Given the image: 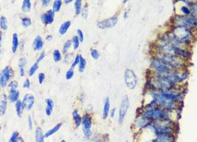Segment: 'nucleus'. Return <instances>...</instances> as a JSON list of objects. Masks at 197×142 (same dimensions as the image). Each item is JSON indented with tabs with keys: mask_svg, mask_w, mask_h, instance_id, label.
<instances>
[{
	"mask_svg": "<svg viewBox=\"0 0 197 142\" xmlns=\"http://www.w3.org/2000/svg\"><path fill=\"white\" fill-rule=\"evenodd\" d=\"M74 76V71L73 70V69H71L68 70V71L66 72L65 74V78L67 80H69V79H71Z\"/></svg>",
	"mask_w": 197,
	"mask_h": 142,
	"instance_id": "obj_41",
	"label": "nucleus"
},
{
	"mask_svg": "<svg viewBox=\"0 0 197 142\" xmlns=\"http://www.w3.org/2000/svg\"><path fill=\"white\" fill-rule=\"evenodd\" d=\"M156 142H174L175 136L173 134H159L156 139Z\"/></svg>",
	"mask_w": 197,
	"mask_h": 142,
	"instance_id": "obj_11",
	"label": "nucleus"
},
{
	"mask_svg": "<svg viewBox=\"0 0 197 142\" xmlns=\"http://www.w3.org/2000/svg\"><path fill=\"white\" fill-rule=\"evenodd\" d=\"M181 11H182V12H183L184 14H186V15H189V14H191L190 10H189L187 7H185V6H183V7H181Z\"/></svg>",
	"mask_w": 197,
	"mask_h": 142,
	"instance_id": "obj_48",
	"label": "nucleus"
},
{
	"mask_svg": "<svg viewBox=\"0 0 197 142\" xmlns=\"http://www.w3.org/2000/svg\"><path fill=\"white\" fill-rule=\"evenodd\" d=\"M62 6V1L61 0H56V1H54L53 6H52V9H53L54 12H59Z\"/></svg>",
	"mask_w": 197,
	"mask_h": 142,
	"instance_id": "obj_33",
	"label": "nucleus"
},
{
	"mask_svg": "<svg viewBox=\"0 0 197 142\" xmlns=\"http://www.w3.org/2000/svg\"><path fill=\"white\" fill-rule=\"evenodd\" d=\"M16 142H25V141H24L23 139H22V137H19V138H18V139H17V141H16Z\"/></svg>",
	"mask_w": 197,
	"mask_h": 142,
	"instance_id": "obj_57",
	"label": "nucleus"
},
{
	"mask_svg": "<svg viewBox=\"0 0 197 142\" xmlns=\"http://www.w3.org/2000/svg\"><path fill=\"white\" fill-rule=\"evenodd\" d=\"M164 116V111L159 109H153L152 119H161Z\"/></svg>",
	"mask_w": 197,
	"mask_h": 142,
	"instance_id": "obj_20",
	"label": "nucleus"
},
{
	"mask_svg": "<svg viewBox=\"0 0 197 142\" xmlns=\"http://www.w3.org/2000/svg\"><path fill=\"white\" fill-rule=\"evenodd\" d=\"M85 67H86V62H85V59L82 57V56H80V63H79V71L80 72H83L85 71Z\"/></svg>",
	"mask_w": 197,
	"mask_h": 142,
	"instance_id": "obj_31",
	"label": "nucleus"
},
{
	"mask_svg": "<svg viewBox=\"0 0 197 142\" xmlns=\"http://www.w3.org/2000/svg\"><path fill=\"white\" fill-rule=\"evenodd\" d=\"M72 41H73L74 49H78V48L79 47V44H80V39H79V38H78V37H77V36L73 37Z\"/></svg>",
	"mask_w": 197,
	"mask_h": 142,
	"instance_id": "obj_39",
	"label": "nucleus"
},
{
	"mask_svg": "<svg viewBox=\"0 0 197 142\" xmlns=\"http://www.w3.org/2000/svg\"><path fill=\"white\" fill-rule=\"evenodd\" d=\"M91 56L93 59H97L99 58V56H100V54H99V52L97 49H93L91 51Z\"/></svg>",
	"mask_w": 197,
	"mask_h": 142,
	"instance_id": "obj_43",
	"label": "nucleus"
},
{
	"mask_svg": "<svg viewBox=\"0 0 197 142\" xmlns=\"http://www.w3.org/2000/svg\"><path fill=\"white\" fill-rule=\"evenodd\" d=\"M19 96V92L17 90H14V91H10V93H9L8 96V99L10 100L11 102H16L18 101V99Z\"/></svg>",
	"mask_w": 197,
	"mask_h": 142,
	"instance_id": "obj_16",
	"label": "nucleus"
},
{
	"mask_svg": "<svg viewBox=\"0 0 197 142\" xmlns=\"http://www.w3.org/2000/svg\"><path fill=\"white\" fill-rule=\"evenodd\" d=\"M22 26H25V27H27V26H29L30 25H31V24H32L31 19H30L29 17L22 18Z\"/></svg>",
	"mask_w": 197,
	"mask_h": 142,
	"instance_id": "obj_38",
	"label": "nucleus"
},
{
	"mask_svg": "<svg viewBox=\"0 0 197 142\" xmlns=\"http://www.w3.org/2000/svg\"><path fill=\"white\" fill-rule=\"evenodd\" d=\"M46 39L48 40V41H51L52 39V35H48L47 37H46Z\"/></svg>",
	"mask_w": 197,
	"mask_h": 142,
	"instance_id": "obj_56",
	"label": "nucleus"
},
{
	"mask_svg": "<svg viewBox=\"0 0 197 142\" xmlns=\"http://www.w3.org/2000/svg\"><path fill=\"white\" fill-rule=\"evenodd\" d=\"M71 1H72V0H65V4H69V3H70Z\"/></svg>",
	"mask_w": 197,
	"mask_h": 142,
	"instance_id": "obj_58",
	"label": "nucleus"
},
{
	"mask_svg": "<svg viewBox=\"0 0 197 142\" xmlns=\"http://www.w3.org/2000/svg\"><path fill=\"white\" fill-rule=\"evenodd\" d=\"M151 66L159 74L170 73L174 69L162 59H153L151 61Z\"/></svg>",
	"mask_w": 197,
	"mask_h": 142,
	"instance_id": "obj_2",
	"label": "nucleus"
},
{
	"mask_svg": "<svg viewBox=\"0 0 197 142\" xmlns=\"http://www.w3.org/2000/svg\"><path fill=\"white\" fill-rule=\"evenodd\" d=\"M45 102L47 104V107L45 109L46 114L47 115V116H49V115L52 113V109H53L54 102L52 99H45Z\"/></svg>",
	"mask_w": 197,
	"mask_h": 142,
	"instance_id": "obj_18",
	"label": "nucleus"
},
{
	"mask_svg": "<svg viewBox=\"0 0 197 142\" xmlns=\"http://www.w3.org/2000/svg\"><path fill=\"white\" fill-rule=\"evenodd\" d=\"M70 25H71V22L70 21H67V22H64L61 25L59 29V32L61 35H64L67 32L68 29L70 28Z\"/></svg>",
	"mask_w": 197,
	"mask_h": 142,
	"instance_id": "obj_19",
	"label": "nucleus"
},
{
	"mask_svg": "<svg viewBox=\"0 0 197 142\" xmlns=\"http://www.w3.org/2000/svg\"><path fill=\"white\" fill-rule=\"evenodd\" d=\"M71 44H72V41H70V40H67V41L65 43L64 46H63V49H62L63 52H64L65 54L66 52H67V50H68V49L71 47Z\"/></svg>",
	"mask_w": 197,
	"mask_h": 142,
	"instance_id": "obj_40",
	"label": "nucleus"
},
{
	"mask_svg": "<svg viewBox=\"0 0 197 142\" xmlns=\"http://www.w3.org/2000/svg\"><path fill=\"white\" fill-rule=\"evenodd\" d=\"M160 94L163 96V97H165L166 99L169 100V101H178V100L180 99V95L176 94L174 93V92L163 91V92H161Z\"/></svg>",
	"mask_w": 197,
	"mask_h": 142,
	"instance_id": "obj_12",
	"label": "nucleus"
},
{
	"mask_svg": "<svg viewBox=\"0 0 197 142\" xmlns=\"http://www.w3.org/2000/svg\"><path fill=\"white\" fill-rule=\"evenodd\" d=\"M0 26L2 30H7V20L5 16H1L0 18Z\"/></svg>",
	"mask_w": 197,
	"mask_h": 142,
	"instance_id": "obj_32",
	"label": "nucleus"
},
{
	"mask_svg": "<svg viewBox=\"0 0 197 142\" xmlns=\"http://www.w3.org/2000/svg\"><path fill=\"white\" fill-rule=\"evenodd\" d=\"M187 76L188 74L186 72L181 74H176V73H163V74H159L158 75V78L166 81L171 84L174 85L178 82H183L187 78Z\"/></svg>",
	"mask_w": 197,
	"mask_h": 142,
	"instance_id": "obj_1",
	"label": "nucleus"
},
{
	"mask_svg": "<svg viewBox=\"0 0 197 142\" xmlns=\"http://www.w3.org/2000/svg\"><path fill=\"white\" fill-rule=\"evenodd\" d=\"M0 84H1V86L2 88L5 87L6 85H7V81L4 79V77H3L1 74V76H0Z\"/></svg>",
	"mask_w": 197,
	"mask_h": 142,
	"instance_id": "obj_46",
	"label": "nucleus"
},
{
	"mask_svg": "<svg viewBox=\"0 0 197 142\" xmlns=\"http://www.w3.org/2000/svg\"><path fill=\"white\" fill-rule=\"evenodd\" d=\"M45 77V75L44 73H40V74H39L38 80H39V83H40V84H42L43 82H44Z\"/></svg>",
	"mask_w": 197,
	"mask_h": 142,
	"instance_id": "obj_49",
	"label": "nucleus"
},
{
	"mask_svg": "<svg viewBox=\"0 0 197 142\" xmlns=\"http://www.w3.org/2000/svg\"><path fill=\"white\" fill-rule=\"evenodd\" d=\"M173 51H174L176 53L178 54H179V55H181V56H183V57H187V56H188L187 52H186V51L183 50V49H179L178 47H174H174H173Z\"/></svg>",
	"mask_w": 197,
	"mask_h": 142,
	"instance_id": "obj_29",
	"label": "nucleus"
},
{
	"mask_svg": "<svg viewBox=\"0 0 197 142\" xmlns=\"http://www.w3.org/2000/svg\"><path fill=\"white\" fill-rule=\"evenodd\" d=\"M77 33H78V38H79L80 41H82V42L84 39V36H83V33H82V31L81 30V29H78V30H77Z\"/></svg>",
	"mask_w": 197,
	"mask_h": 142,
	"instance_id": "obj_47",
	"label": "nucleus"
},
{
	"mask_svg": "<svg viewBox=\"0 0 197 142\" xmlns=\"http://www.w3.org/2000/svg\"><path fill=\"white\" fill-rule=\"evenodd\" d=\"M166 63H168L173 69L181 68L183 65L181 59L176 55L171 54H165L163 55V59Z\"/></svg>",
	"mask_w": 197,
	"mask_h": 142,
	"instance_id": "obj_4",
	"label": "nucleus"
},
{
	"mask_svg": "<svg viewBox=\"0 0 197 142\" xmlns=\"http://www.w3.org/2000/svg\"><path fill=\"white\" fill-rule=\"evenodd\" d=\"M127 14H128V13L126 12L124 13V19H126V18H127Z\"/></svg>",
	"mask_w": 197,
	"mask_h": 142,
	"instance_id": "obj_59",
	"label": "nucleus"
},
{
	"mask_svg": "<svg viewBox=\"0 0 197 142\" xmlns=\"http://www.w3.org/2000/svg\"><path fill=\"white\" fill-rule=\"evenodd\" d=\"M18 138H19V134H18L17 131H14L12 134V135L11 138H10L9 142H16L17 141Z\"/></svg>",
	"mask_w": 197,
	"mask_h": 142,
	"instance_id": "obj_42",
	"label": "nucleus"
},
{
	"mask_svg": "<svg viewBox=\"0 0 197 142\" xmlns=\"http://www.w3.org/2000/svg\"><path fill=\"white\" fill-rule=\"evenodd\" d=\"M60 142H66V141H65V140H62V141H61Z\"/></svg>",
	"mask_w": 197,
	"mask_h": 142,
	"instance_id": "obj_60",
	"label": "nucleus"
},
{
	"mask_svg": "<svg viewBox=\"0 0 197 142\" xmlns=\"http://www.w3.org/2000/svg\"><path fill=\"white\" fill-rule=\"evenodd\" d=\"M43 44H44V43H43V39L41 38V37L38 36V37H37L34 39L33 46H34V49L35 50H40V49H42V48L43 47Z\"/></svg>",
	"mask_w": 197,
	"mask_h": 142,
	"instance_id": "obj_17",
	"label": "nucleus"
},
{
	"mask_svg": "<svg viewBox=\"0 0 197 142\" xmlns=\"http://www.w3.org/2000/svg\"><path fill=\"white\" fill-rule=\"evenodd\" d=\"M81 5H82V1L81 0H76L75 2V10H76V15H79L81 13Z\"/></svg>",
	"mask_w": 197,
	"mask_h": 142,
	"instance_id": "obj_30",
	"label": "nucleus"
},
{
	"mask_svg": "<svg viewBox=\"0 0 197 142\" xmlns=\"http://www.w3.org/2000/svg\"><path fill=\"white\" fill-rule=\"evenodd\" d=\"M1 74L4 77V79H5L8 82V81L10 79V78L12 77V76L14 74V72H13L12 69V68L10 67V66H7V67H6L4 69H3L2 72L1 73Z\"/></svg>",
	"mask_w": 197,
	"mask_h": 142,
	"instance_id": "obj_13",
	"label": "nucleus"
},
{
	"mask_svg": "<svg viewBox=\"0 0 197 142\" xmlns=\"http://www.w3.org/2000/svg\"><path fill=\"white\" fill-rule=\"evenodd\" d=\"M73 59H73V54H71V53L67 54H66L65 56V63L70 64L72 62H73Z\"/></svg>",
	"mask_w": 197,
	"mask_h": 142,
	"instance_id": "obj_36",
	"label": "nucleus"
},
{
	"mask_svg": "<svg viewBox=\"0 0 197 142\" xmlns=\"http://www.w3.org/2000/svg\"><path fill=\"white\" fill-rule=\"evenodd\" d=\"M73 119H74V120H75V122H76V126H79L80 125L82 124V119L81 118V116H80L79 113H78V110L77 109L74 110V111L73 112Z\"/></svg>",
	"mask_w": 197,
	"mask_h": 142,
	"instance_id": "obj_25",
	"label": "nucleus"
},
{
	"mask_svg": "<svg viewBox=\"0 0 197 142\" xmlns=\"http://www.w3.org/2000/svg\"><path fill=\"white\" fill-rule=\"evenodd\" d=\"M38 68H39V65L37 62H36V63H34V64H33L30 68L29 71H28V74H29L30 77H32V76L34 75V73L36 72V71L38 69Z\"/></svg>",
	"mask_w": 197,
	"mask_h": 142,
	"instance_id": "obj_34",
	"label": "nucleus"
},
{
	"mask_svg": "<svg viewBox=\"0 0 197 142\" xmlns=\"http://www.w3.org/2000/svg\"><path fill=\"white\" fill-rule=\"evenodd\" d=\"M22 107L23 109L25 110H30L32 108L33 105L34 103V97L32 94H27L24 96L23 100H22Z\"/></svg>",
	"mask_w": 197,
	"mask_h": 142,
	"instance_id": "obj_9",
	"label": "nucleus"
},
{
	"mask_svg": "<svg viewBox=\"0 0 197 142\" xmlns=\"http://www.w3.org/2000/svg\"><path fill=\"white\" fill-rule=\"evenodd\" d=\"M189 5L191 6V9L193 10L194 12L197 13V4L196 3H189Z\"/></svg>",
	"mask_w": 197,
	"mask_h": 142,
	"instance_id": "obj_50",
	"label": "nucleus"
},
{
	"mask_svg": "<svg viewBox=\"0 0 197 142\" xmlns=\"http://www.w3.org/2000/svg\"><path fill=\"white\" fill-rule=\"evenodd\" d=\"M55 17V12L53 10H49L45 14L41 16V21L45 24H50L53 22Z\"/></svg>",
	"mask_w": 197,
	"mask_h": 142,
	"instance_id": "obj_10",
	"label": "nucleus"
},
{
	"mask_svg": "<svg viewBox=\"0 0 197 142\" xmlns=\"http://www.w3.org/2000/svg\"><path fill=\"white\" fill-rule=\"evenodd\" d=\"M53 59H54V61L56 62H60L61 61V59H62L61 54L58 49H55V50L53 52Z\"/></svg>",
	"mask_w": 197,
	"mask_h": 142,
	"instance_id": "obj_35",
	"label": "nucleus"
},
{
	"mask_svg": "<svg viewBox=\"0 0 197 142\" xmlns=\"http://www.w3.org/2000/svg\"><path fill=\"white\" fill-rule=\"evenodd\" d=\"M16 111L19 117H22V110H23V107H22V102L19 100H18L16 102Z\"/></svg>",
	"mask_w": 197,
	"mask_h": 142,
	"instance_id": "obj_28",
	"label": "nucleus"
},
{
	"mask_svg": "<svg viewBox=\"0 0 197 142\" xmlns=\"http://www.w3.org/2000/svg\"><path fill=\"white\" fill-rule=\"evenodd\" d=\"M7 96L5 94H3L1 96V107H0V114L1 116H3L7 110Z\"/></svg>",
	"mask_w": 197,
	"mask_h": 142,
	"instance_id": "obj_14",
	"label": "nucleus"
},
{
	"mask_svg": "<svg viewBox=\"0 0 197 142\" xmlns=\"http://www.w3.org/2000/svg\"><path fill=\"white\" fill-rule=\"evenodd\" d=\"M137 126L138 127H141V128H143V127H146L148 126V124H149V121H148V119L147 118H142V119H139L138 122H136Z\"/></svg>",
	"mask_w": 197,
	"mask_h": 142,
	"instance_id": "obj_27",
	"label": "nucleus"
},
{
	"mask_svg": "<svg viewBox=\"0 0 197 142\" xmlns=\"http://www.w3.org/2000/svg\"><path fill=\"white\" fill-rule=\"evenodd\" d=\"M23 87L26 88V89H29V88L30 87V80L28 79H27L25 81V82H24Z\"/></svg>",
	"mask_w": 197,
	"mask_h": 142,
	"instance_id": "obj_51",
	"label": "nucleus"
},
{
	"mask_svg": "<svg viewBox=\"0 0 197 142\" xmlns=\"http://www.w3.org/2000/svg\"><path fill=\"white\" fill-rule=\"evenodd\" d=\"M176 21L178 23L180 26H184V27H194L197 25L196 17H182V16H177L176 17Z\"/></svg>",
	"mask_w": 197,
	"mask_h": 142,
	"instance_id": "obj_5",
	"label": "nucleus"
},
{
	"mask_svg": "<svg viewBox=\"0 0 197 142\" xmlns=\"http://www.w3.org/2000/svg\"><path fill=\"white\" fill-rule=\"evenodd\" d=\"M26 64H27L26 59H25V58H22V59H20V60H19V74H20V76L22 77L25 76V65H26Z\"/></svg>",
	"mask_w": 197,
	"mask_h": 142,
	"instance_id": "obj_21",
	"label": "nucleus"
},
{
	"mask_svg": "<svg viewBox=\"0 0 197 142\" xmlns=\"http://www.w3.org/2000/svg\"><path fill=\"white\" fill-rule=\"evenodd\" d=\"M32 4L30 0H24L22 5V10L23 12H28L30 11Z\"/></svg>",
	"mask_w": 197,
	"mask_h": 142,
	"instance_id": "obj_26",
	"label": "nucleus"
},
{
	"mask_svg": "<svg viewBox=\"0 0 197 142\" xmlns=\"http://www.w3.org/2000/svg\"><path fill=\"white\" fill-rule=\"evenodd\" d=\"M80 55H77L76 57L75 58L74 61H73V64H72V65H71L72 69L76 67V66L77 65V64H78L80 63Z\"/></svg>",
	"mask_w": 197,
	"mask_h": 142,
	"instance_id": "obj_44",
	"label": "nucleus"
},
{
	"mask_svg": "<svg viewBox=\"0 0 197 142\" xmlns=\"http://www.w3.org/2000/svg\"><path fill=\"white\" fill-rule=\"evenodd\" d=\"M18 86V83L16 81H12V82H11L10 83V84L8 85V89H9V91H14V90H16V87H17Z\"/></svg>",
	"mask_w": 197,
	"mask_h": 142,
	"instance_id": "obj_37",
	"label": "nucleus"
},
{
	"mask_svg": "<svg viewBox=\"0 0 197 142\" xmlns=\"http://www.w3.org/2000/svg\"><path fill=\"white\" fill-rule=\"evenodd\" d=\"M45 52H42V53L40 54V56H38V58H37V63H39L40 61L43 60V59L45 58Z\"/></svg>",
	"mask_w": 197,
	"mask_h": 142,
	"instance_id": "obj_52",
	"label": "nucleus"
},
{
	"mask_svg": "<svg viewBox=\"0 0 197 142\" xmlns=\"http://www.w3.org/2000/svg\"><path fill=\"white\" fill-rule=\"evenodd\" d=\"M125 83L128 88L130 89H135L136 86L138 79L134 71L131 69H126L124 74Z\"/></svg>",
	"mask_w": 197,
	"mask_h": 142,
	"instance_id": "obj_3",
	"label": "nucleus"
},
{
	"mask_svg": "<svg viewBox=\"0 0 197 142\" xmlns=\"http://www.w3.org/2000/svg\"><path fill=\"white\" fill-rule=\"evenodd\" d=\"M110 109V99L109 97H106L105 100L104 107H103V119H106L108 117V113H109Z\"/></svg>",
	"mask_w": 197,
	"mask_h": 142,
	"instance_id": "obj_22",
	"label": "nucleus"
},
{
	"mask_svg": "<svg viewBox=\"0 0 197 142\" xmlns=\"http://www.w3.org/2000/svg\"><path fill=\"white\" fill-rule=\"evenodd\" d=\"M18 46H19V39H18L17 34H14L12 37V51L13 53H15L17 50Z\"/></svg>",
	"mask_w": 197,
	"mask_h": 142,
	"instance_id": "obj_23",
	"label": "nucleus"
},
{
	"mask_svg": "<svg viewBox=\"0 0 197 142\" xmlns=\"http://www.w3.org/2000/svg\"><path fill=\"white\" fill-rule=\"evenodd\" d=\"M50 1H51L50 0H43V1H42V5L44 7H46L47 6L49 5Z\"/></svg>",
	"mask_w": 197,
	"mask_h": 142,
	"instance_id": "obj_53",
	"label": "nucleus"
},
{
	"mask_svg": "<svg viewBox=\"0 0 197 142\" xmlns=\"http://www.w3.org/2000/svg\"><path fill=\"white\" fill-rule=\"evenodd\" d=\"M28 126H29L30 130L32 128V118L30 116H28Z\"/></svg>",
	"mask_w": 197,
	"mask_h": 142,
	"instance_id": "obj_54",
	"label": "nucleus"
},
{
	"mask_svg": "<svg viewBox=\"0 0 197 142\" xmlns=\"http://www.w3.org/2000/svg\"><path fill=\"white\" fill-rule=\"evenodd\" d=\"M62 124V123L58 124H57L55 127H53V128H51L50 130H49V131H48L47 133H45V138H47V137H50L51 135H52V134H54L55 133H56L57 131L60 129V128L61 127Z\"/></svg>",
	"mask_w": 197,
	"mask_h": 142,
	"instance_id": "obj_24",
	"label": "nucleus"
},
{
	"mask_svg": "<svg viewBox=\"0 0 197 142\" xmlns=\"http://www.w3.org/2000/svg\"><path fill=\"white\" fill-rule=\"evenodd\" d=\"M115 108H113L112 110H111V117H114V114H115Z\"/></svg>",
	"mask_w": 197,
	"mask_h": 142,
	"instance_id": "obj_55",
	"label": "nucleus"
},
{
	"mask_svg": "<svg viewBox=\"0 0 197 142\" xmlns=\"http://www.w3.org/2000/svg\"><path fill=\"white\" fill-rule=\"evenodd\" d=\"M82 130H83L84 134L87 137H90L92 135L91 132V118L89 115L85 114V116L82 117Z\"/></svg>",
	"mask_w": 197,
	"mask_h": 142,
	"instance_id": "obj_8",
	"label": "nucleus"
},
{
	"mask_svg": "<svg viewBox=\"0 0 197 142\" xmlns=\"http://www.w3.org/2000/svg\"><path fill=\"white\" fill-rule=\"evenodd\" d=\"M129 106H130V101H129L128 96H124L123 99H122L121 108H120L119 111V119H118V121H119L120 124H122L123 121H124L125 116H126V113H127Z\"/></svg>",
	"mask_w": 197,
	"mask_h": 142,
	"instance_id": "obj_6",
	"label": "nucleus"
},
{
	"mask_svg": "<svg viewBox=\"0 0 197 142\" xmlns=\"http://www.w3.org/2000/svg\"><path fill=\"white\" fill-rule=\"evenodd\" d=\"M45 135L43 134V129L40 127H37L36 128L35 134V141L36 142H44Z\"/></svg>",
	"mask_w": 197,
	"mask_h": 142,
	"instance_id": "obj_15",
	"label": "nucleus"
},
{
	"mask_svg": "<svg viewBox=\"0 0 197 142\" xmlns=\"http://www.w3.org/2000/svg\"><path fill=\"white\" fill-rule=\"evenodd\" d=\"M88 4H85V7L82 9V16H83L85 19H86L87 16H88Z\"/></svg>",
	"mask_w": 197,
	"mask_h": 142,
	"instance_id": "obj_45",
	"label": "nucleus"
},
{
	"mask_svg": "<svg viewBox=\"0 0 197 142\" xmlns=\"http://www.w3.org/2000/svg\"><path fill=\"white\" fill-rule=\"evenodd\" d=\"M118 17L117 16H113V17L109 18V19H105L97 23V27L101 29H109V28H113L116 25L118 22Z\"/></svg>",
	"mask_w": 197,
	"mask_h": 142,
	"instance_id": "obj_7",
	"label": "nucleus"
}]
</instances>
